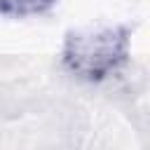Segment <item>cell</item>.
I'll use <instances>...</instances> for the list:
<instances>
[{"label":"cell","instance_id":"obj_1","mask_svg":"<svg viewBox=\"0 0 150 150\" xmlns=\"http://www.w3.org/2000/svg\"><path fill=\"white\" fill-rule=\"evenodd\" d=\"M129 26L103 23L66 33L61 61L66 70L84 82H103L115 75L129 59Z\"/></svg>","mask_w":150,"mask_h":150},{"label":"cell","instance_id":"obj_2","mask_svg":"<svg viewBox=\"0 0 150 150\" xmlns=\"http://www.w3.org/2000/svg\"><path fill=\"white\" fill-rule=\"evenodd\" d=\"M59 0H0V16L7 19H28L47 14Z\"/></svg>","mask_w":150,"mask_h":150}]
</instances>
